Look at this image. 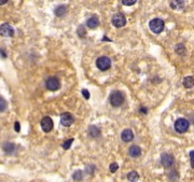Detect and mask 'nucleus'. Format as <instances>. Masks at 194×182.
I'll return each instance as SVG.
<instances>
[{
	"instance_id": "2eb2a0df",
	"label": "nucleus",
	"mask_w": 194,
	"mask_h": 182,
	"mask_svg": "<svg viewBox=\"0 0 194 182\" xmlns=\"http://www.w3.org/2000/svg\"><path fill=\"white\" fill-rule=\"evenodd\" d=\"M88 135L91 137H93V138H96V137H98L100 135V131H99L96 126H90L88 127Z\"/></svg>"
},
{
	"instance_id": "a878e982",
	"label": "nucleus",
	"mask_w": 194,
	"mask_h": 182,
	"mask_svg": "<svg viewBox=\"0 0 194 182\" xmlns=\"http://www.w3.org/2000/svg\"><path fill=\"white\" fill-rule=\"evenodd\" d=\"M190 157H191V166L192 168H194V151L190 152Z\"/></svg>"
},
{
	"instance_id": "6ab92c4d",
	"label": "nucleus",
	"mask_w": 194,
	"mask_h": 182,
	"mask_svg": "<svg viewBox=\"0 0 194 182\" xmlns=\"http://www.w3.org/2000/svg\"><path fill=\"white\" fill-rule=\"evenodd\" d=\"M14 148H15V147H14V144L10 143V142H7V143L3 144V150H5V153H8V154L13 153V151H14Z\"/></svg>"
},
{
	"instance_id": "c85d7f7f",
	"label": "nucleus",
	"mask_w": 194,
	"mask_h": 182,
	"mask_svg": "<svg viewBox=\"0 0 194 182\" xmlns=\"http://www.w3.org/2000/svg\"><path fill=\"white\" fill-rule=\"evenodd\" d=\"M7 2H8V0H0V5H5Z\"/></svg>"
},
{
	"instance_id": "9d476101",
	"label": "nucleus",
	"mask_w": 194,
	"mask_h": 182,
	"mask_svg": "<svg viewBox=\"0 0 194 182\" xmlns=\"http://www.w3.org/2000/svg\"><path fill=\"white\" fill-rule=\"evenodd\" d=\"M60 123L63 126H70L73 123V116L68 112L63 113L60 116Z\"/></svg>"
},
{
	"instance_id": "6e6552de",
	"label": "nucleus",
	"mask_w": 194,
	"mask_h": 182,
	"mask_svg": "<svg viewBox=\"0 0 194 182\" xmlns=\"http://www.w3.org/2000/svg\"><path fill=\"white\" fill-rule=\"evenodd\" d=\"M41 127L43 129V131L45 133H49V131H52L53 128V121L50 116H44L41 121Z\"/></svg>"
},
{
	"instance_id": "1a4fd4ad",
	"label": "nucleus",
	"mask_w": 194,
	"mask_h": 182,
	"mask_svg": "<svg viewBox=\"0 0 194 182\" xmlns=\"http://www.w3.org/2000/svg\"><path fill=\"white\" fill-rule=\"evenodd\" d=\"M161 163L163 165L165 168H168L171 167L174 163V157L171 156V154H167V153H163L162 156H161Z\"/></svg>"
},
{
	"instance_id": "c756f323",
	"label": "nucleus",
	"mask_w": 194,
	"mask_h": 182,
	"mask_svg": "<svg viewBox=\"0 0 194 182\" xmlns=\"http://www.w3.org/2000/svg\"><path fill=\"white\" fill-rule=\"evenodd\" d=\"M140 111H141L142 113H147V109H146V108H141V109H140Z\"/></svg>"
},
{
	"instance_id": "7ed1b4c3",
	"label": "nucleus",
	"mask_w": 194,
	"mask_h": 182,
	"mask_svg": "<svg viewBox=\"0 0 194 182\" xmlns=\"http://www.w3.org/2000/svg\"><path fill=\"white\" fill-rule=\"evenodd\" d=\"M96 66H97V68L99 70L105 71V70H108L110 68V66H111V60H110V58H108L106 56H101L96 60Z\"/></svg>"
},
{
	"instance_id": "a211bd4d",
	"label": "nucleus",
	"mask_w": 194,
	"mask_h": 182,
	"mask_svg": "<svg viewBox=\"0 0 194 182\" xmlns=\"http://www.w3.org/2000/svg\"><path fill=\"white\" fill-rule=\"evenodd\" d=\"M127 179H128V181H131V182H136L138 179H139V174H138L137 171H131L128 174H127Z\"/></svg>"
},
{
	"instance_id": "39448f33",
	"label": "nucleus",
	"mask_w": 194,
	"mask_h": 182,
	"mask_svg": "<svg viewBox=\"0 0 194 182\" xmlns=\"http://www.w3.org/2000/svg\"><path fill=\"white\" fill-rule=\"evenodd\" d=\"M112 24L115 27H118V28H121V27H123L126 24V18L121 13H116V14H114L112 16Z\"/></svg>"
},
{
	"instance_id": "393cba45",
	"label": "nucleus",
	"mask_w": 194,
	"mask_h": 182,
	"mask_svg": "<svg viewBox=\"0 0 194 182\" xmlns=\"http://www.w3.org/2000/svg\"><path fill=\"white\" fill-rule=\"evenodd\" d=\"M82 94L85 99H88V98H90V93H88V90H82Z\"/></svg>"
},
{
	"instance_id": "ddd939ff",
	"label": "nucleus",
	"mask_w": 194,
	"mask_h": 182,
	"mask_svg": "<svg viewBox=\"0 0 194 182\" xmlns=\"http://www.w3.org/2000/svg\"><path fill=\"white\" fill-rule=\"evenodd\" d=\"M86 25H88V28H91V29L96 28V27L99 25L98 18L96 17V16H93V17L88 18V22H86Z\"/></svg>"
},
{
	"instance_id": "cd10ccee",
	"label": "nucleus",
	"mask_w": 194,
	"mask_h": 182,
	"mask_svg": "<svg viewBox=\"0 0 194 182\" xmlns=\"http://www.w3.org/2000/svg\"><path fill=\"white\" fill-rule=\"evenodd\" d=\"M79 29H81V32H79V36L83 37L84 35H85V30L83 29V26H80V28H79Z\"/></svg>"
},
{
	"instance_id": "5701e85b",
	"label": "nucleus",
	"mask_w": 194,
	"mask_h": 182,
	"mask_svg": "<svg viewBox=\"0 0 194 182\" xmlns=\"http://www.w3.org/2000/svg\"><path fill=\"white\" fill-rule=\"evenodd\" d=\"M118 168H119V165L116 164V163H112V164L110 165V171L111 172H115L116 170H118Z\"/></svg>"
},
{
	"instance_id": "9b49d317",
	"label": "nucleus",
	"mask_w": 194,
	"mask_h": 182,
	"mask_svg": "<svg viewBox=\"0 0 194 182\" xmlns=\"http://www.w3.org/2000/svg\"><path fill=\"white\" fill-rule=\"evenodd\" d=\"M121 138L124 142H129V141H132L134 139V134L131 129H125V131H122Z\"/></svg>"
},
{
	"instance_id": "f257e3e1",
	"label": "nucleus",
	"mask_w": 194,
	"mask_h": 182,
	"mask_svg": "<svg viewBox=\"0 0 194 182\" xmlns=\"http://www.w3.org/2000/svg\"><path fill=\"white\" fill-rule=\"evenodd\" d=\"M110 103H111L113 107H120V106L123 103L124 101V96L121 92L119 91H115V92H112L111 95H110Z\"/></svg>"
},
{
	"instance_id": "bb28decb",
	"label": "nucleus",
	"mask_w": 194,
	"mask_h": 182,
	"mask_svg": "<svg viewBox=\"0 0 194 182\" xmlns=\"http://www.w3.org/2000/svg\"><path fill=\"white\" fill-rule=\"evenodd\" d=\"M14 126H15V131H21V125H20V123L18 122H15V124H14Z\"/></svg>"
},
{
	"instance_id": "dca6fc26",
	"label": "nucleus",
	"mask_w": 194,
	"mask_h": 182,
	"mask_svg": "<svg viewBox=\"0 0 194 182\" xmlns=\"http://www.w3.org/2000/svg\"><path fill=\"white\" fill-rule=\"evenodd\" d=\"M171 7L173 9H176V10L182 9L184 7L183 0H173V1L171 2Z\"/></svg>"
},
{
	"instance_id": "412c9836",
	"label": "nucleus",
	"mask_w": 194,
	"mask_h": 182,
	"mask_svg": "<svg viewBox=\"0 0 194 182\" xmlns=\"http://www.w3.org/2000/svg\"><path fill=\"white\" fill-rule=\"evenodd\" d=\"M72 142H73V139H68V140H66L64 142V143L62 144V147H63V149H65V150H68L71 147V144H72Z\"/></svg>"
},
{
	"instance_id": "b1692460",
	"label": "nucleus",
	"mask_w": 194,
	"mask_h": 182,
	"mask_svg": "<svg viewBox=\"0 0 194 182\" xmlns=\"http://www.w3.org/2000/svg\"><path fill=\"white\" fill-rule=\"evenodd\" d=\"M136 1H137V0H122L123 5H133Z\"/></svg>"
},
{
	"instance_id": "f03ea898",
	"label": "nucleus",
	"mask_w": 194,
	"mask_h": 182,
	"mask_svg": "<svg viewBox=\"0 0 194 182\" xmlns=\"http://www.w3.org/2000/svg\"><path fill=\"white\" fill-rule=\"evenodd\" d=\"M149 27H150L151 31L154 33H160L163 31L164 29V22L161 18H154L149 23Z\"/></svg>"
},
{
	"instance_id": "aec40b11",
	"label": "nucleus",
	"mask_w": 194,
	"mask_h": 182,
	"mask_svg": "<svg viewBox=\"0 0 194 182\" xmlns=\"http://www.w3.org/2000/svg\"><path fill=\"white\" fill-rule=\"evenodd\" d=\"M72 179L75 181H80V180H82V171L81 170H75L72 174Z\"/></svg>"
},
{
	"instance_id": "4be33fe9",
	"label": "nucleus",
	"mask_w": 194,
	"mask_h": 182,
	"mask_svg": "<svg viewBox=\"0 0 194 182\" xmlns=\"http://www.w3.org/2000/svg\"><path fill=\"white\" fill-rule=\"evenodd\" d=\"M7 107H8V105H7V101H5L3 98L0 97V112L5 111V109H7Z\"/></svg>"
},
{
	"instance_id": "20e7f679",
	"label": "nucleus",
	"mask_w": 194,
	"mask_h": 182,
	"mask_svg": "<svg viewBox=\"0 0 194 182\" xmlns=\"http://www.w3.org/2000/svg\"><path fill=\"white\" fill-rule=\"evenodd\" d=\"M189 128V122L186 120V119H178V120L175 122V129H176L178 133L182 134L186 133Z\"/></svg>"
},
{
	"instance_id": "4468645a",
	"label": "nucleus",
	"mask_w": 194,
	"mask_h": 182,
	"mask_svg": "<svg viewBox=\"0 0 194 182\" xmlns=\"http://www.w3.org/2000/svg\"><path fill=\"white\" fill-rule=\"evenodd\" d=\"M54 13L56 16H64L67 13V7L66 5H58L56 9L54 10Z\"/></svg>"
},
{
	"instance_id": "0eeeda50",
	"label": "nucleus",
	"mask_w": 194,
	"mask_h": 182,
	"mask_svg": "<svg viewBox=\"0 0 194 182\" xmlns=\"http://www.w3.org/2000/svg\"><path fill=\"white\" fill-rule=\"evenodd\" d=\"M0 33L5 37H13L14 36V29L8 23H5L0 26Z\"/></svg>"
},
{
	"instance_id": "f3484780",
	"label": "nucleus",
	"mask_w": 194,
	"mask_h": 182,
	"mask_svg": "<svg viewBox=\"0 0 194 182\" xmlns=\"http://www.w3.org/2000/svg\"><path fill=\"white\" fill-rule=\"evenodd\" d=\"M183 86L186 88H191L194 86V79L192 77H186L183 80Z\"/></svg>"
},
{
	"instance_id": "f8f14e48",
	"label": "nucleus",
	"mask_w": 194,
	"mask_h": 182,
	"mask_svg": "<svg viewBox=\"0 0 194 182\" xmlns=\"http://www.w3.org/2000/svg\"><path fill=\"white\" fill-rule=\"evenodd\" d=\"M129 155L132 157H138L141 154V149L138 146H132L128 150Z\"/></svg>"
},
{
	"instance_id": "423d86ee",
	"label": "nucleus",
	"mask_w": 194,
	"mask_h": 182,
	"mask_svg": "<svg viewBox=\"0 0 194 182\" xmlns=\"http://www.w3.org/2000/svg\"><path fill=\"white\" fill-rule=\"evenodd\" d=\"M45 86H47V88L50 91H57L58 88H60V81H58V79L52 77V78H49V79L47 80Z\"/></svg>"
}]
</instances>
